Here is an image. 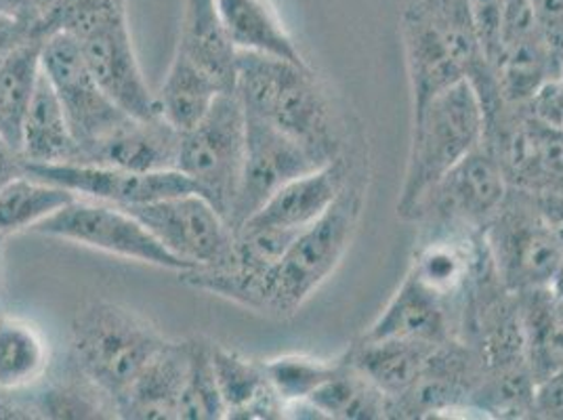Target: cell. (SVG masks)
<instances>
[{
  "label": "cell",
  "instance_id": "cell-1",
  "mask_svg": "<svg viewBox=\"0 0 563 420\" xmlns=\"http://www.w3.org/2000/svg\"><path fill=\"white\" fill-rule=\"evenodd\" d=\"M399 36L412 112L448 87L470 80L484 103L486 124H493L505 101L479 43L471 0H408L399 15Z\"/></svg>",
  "mask_w": 563,
  "mask_h": 420
},
{
  "label": "cell",
  "instance_id": "cell-2",
  "mask_svg": "<svg viewBox=\"0 0 563 420\" xmlns=\"http://www.w3.org/2000/svg\"><path fill=\"white\" fill-rule=\"evenodd\" d=\"M38 32H66L76 41L99 87L129 117H161L150 91L126 18V0H53Z\"/></svg>",
  "mask_w": 563,
  "mask_h": 420
},
{
  "label": "cell",
  "instance_id": "cell-3",
  "mask_svg": "<svg viewBox=\"0 0 563 420\" xmlns=\"http://www.w3.org/2000/svg\"><path fill=\"white\" fill-rule=\"evenodd\" d=\"M235 93L246 112L301 141L324 161L341 156L334 112L311 66L240 51Z\"/></svg>",
  "mask_w": 563,
  "mask_h": 420
},
{
  "label": "cell",
  "instance_id": "cell-4",
  "mask_svg": "<svg viewBox=\"0 0 563 420\" xmlns=\"http://www.w3.org/2000/svg\"><path fill=\"white\" fill-rule=\"evenodd\" d=\"M482 145H486V110L470 80L448 87L415 110L399 217L412 219L429 191Z\"/></svg>",
  "mask_w": 563,
  "mask_h": 420
},
{
  "label": "cell",
  "instance_id": "cell-5",
  "mask_svg": "<svg viewBox=\"0 0 563 420\" xmlns=\"http://www.w3.org/2000/svg\"><path fill=\"white\" fill-rule=\"evenodd\" d=\"M70 343L78 374L117 410L166 339L137 311L110 301H91L76 311Z\"/></svg>",
  "mask_w": 563,
  "mask_h": 420
},
{
  "label": "cell",
  "instance_id": "cell-6",
  "mask_svg": "<svg viewBox=\"0 0 563 420\" xmlns=\"http://www.w3.org/2000/svg\"><path fill=\"white\" fill-rule=\"evenodd\" d=\"M362 212V191L347 186L316 223L295 237L265 276L263 313L288 318L311 299L345 257Z\"/></svg>",
  "mask_w": 563,
  "mask_h": 420
},
{
  "label": "cell",
  "instance_id": "cell-7",
  "mask_svg": "<svg viewBox=\"0 0 563 420\" xmlns=\"http://www.w3.org/2000/svg\"><path fill=\"white\" fill-rule=\"evenodd\" d=\"M246 154V114L238 93H221L209 114L181 133L177 170L232 228Z\"/></svg>",
  "mask_w": 563,
  "mask_h": 420
},
{
  "label": "cell",
  "instance_id": "cell-8",
  "mask_svg": "<svg viewBox=\"0 0 563 420\" xmlns=\"http://www.w3.org/2000/svg\"><path fill=\"white\" fill-rule=\"evenodd\" d=\"M32 232L177 274L189 269L181 258L168 253L143 228L137 217H133L126 209L97 200L76 198L68 207L57 210L41 225H36Z\"/></svg>",
  "mask_w": 563,
  "mask_h": 420
},
{
  "label": "cell",
  "instance_id": "cell-9",
  "mask_svg": "<svg viewBox=\"0 0 563 420\" xmlns=\"http://www.w3.org/2000/svg\"><path fill=\"white\" fill-rule=\"evenodd\" d=\"M41 66L70 122L71 135L80 150L78 163H87L95 147L129 114L99 87L76 41L66 32H51L45 36Z\"/></svg>",
  "mask_w": 563,
  "mask_h": 420
},
{
  "label": "cell",
  "instance_id": "cell-10",
  "mask_svg": "<svg viewBox=\"0 0 563 420\" xmlns=\"http://www.w3.org/2000/svg\"><path fill=\"white\" fill-rule=\"evenodd\" d=\"M126 210L189 269L223 267L234 261V230L198 191Z\"/></svg>",
  "mask_w": 563,
  "mask_h": 420
},
{
  "label": "cell",
  "instance_id": "cell-11",
  "mask_svg": "<svg viewBox=\"0 0 563 420\" xmlns=\"http://www.w3.org/2000/svg\"><path fill=\"white\" fill-rule=\"evenodd\" d=\"M246 154L235 198L232 230L238 232L282 186L330 163L267 120L246 112ZM334 161V158H332Z\"/></svg>",
  "mask_w": 563,
  "mask_h": 420
},
{
  "label": "cell",
  "instance_id": "cell-12",
  "mask_svg": "<svg viewBox=\"0 0 563 420\" xmlns=\"http://www.w3.org/2000/svg\"><path fill=\"white\" fill-rule=\"evenodd\" d=\"M507 200V175L486 145L471 152L429 191L417 219H435L438 230H475L490 225Z\"/></svg>",
  "mask_w": 563,
  "mask_h": 420
},
{
  "label": "cell",
  "instance_id": "cell-13",
  "mask_svg": "<svg viewBox=\"0 0 563 420\" xmlns=\"http://www.w3.org/2000/svg\"><path fill=\"white\" fill-rule=\"evenodd\" d=\"M488 228L498 276L516 292L542 288L563 261V244L542 210L511 209L505 200Z\"/></svg>",
  "mask_w": 563,
  "mask_h": 420
},
{
  "label": "cell",
  "instance_id": "cell-14",
  "mask_svg": "<svg viewBox=\"0 0 563 420\" xmlns=\"http://www.w3.org/2000/svg\"><path fill=\"white\" fill-rule=\"evenodd\" d=\"M25 173L48 184L64 187L76 198L97 200L131 209L170 196L196 191L194 184L179 170L135 173L118 166L95 163L27 164Z\"/></svg>",
  "mask_w": 563,
  "mask_h": 420
},
{
  "label": "cell",
  "instance_id": "cell-15",
  "mask_svg": "<svg viewBox=\"0 0 563 420\" xmlns=\"http://www.w3.org/2000/svg\"><path fill=\"white\" fill-rule=\"evenodd\" d=\"M350 161L343 154L336 156L324 166L282 186L242 228H276L284 232H303L350 186Z\"/></svg>",
  "mask_w": 563,
  "mask_h": 420
},
{
  "label": "cell",
  "instance_id": "cell-16",
  "mask_svg": "<svg viewBox=\"0 0 563 420\" xmlns=\"http://www.w3.org/2000/svg\"><path fill=\"white\" fill-rule=\"evenodd\" d=\"M523 108V106H521ZM494 156L509 179L519 186L542 189L563 186V133L532 117L526 108L516 122L507 124Z\"/></svg>",
  "mask_w": 563,
  "mask_h": 420
},
{
  "label": "cell",
  "instance_id": "cell-17",
  "mask_svg": "<svg viewBox=\"0 0 563 420\" xmlns=\"http://www.w3.org/2000/svg\"><path fill=\"white\" fill-rule=\"evenodd\" d=\"M181 133L165 118L129 117L101 141L87 163L108 164L135 173L177 170Z\"/></svg>",
  "mask_w": 563,
  "mask_h": 420
},
{
  "label": "cell",
  "instance_id": "cell-18",
  "mask_svg": "<svg viewBox=\"0 0 563 420\" xmlns=\"http://www.w3.org/2000/svg\"><path fill=\"white\" fill-rule=\"evenodd\" d=\"M191 341H168L147 362L129 394L117 406L118 419H179V401L188 376Z\"/></svg>",
  "mask_w": 563,
  "mask_h": 420
},
{
  "label": "cell",
  "instance_id": "cell-19",
  "mask_svg": "<svg viewBox=\"0 0 563 420\" xmlns=\"http://www.w3.org/2000/svg\"><path fill=\"white\" fill-rule=\"evenodd\" d=\"M401 339L444 345L450 341L446 303L408 274L362 341Z\"/></svg>",
  "mask_w": 563,
  "mask_h": 420
},
{
  "label": "cell",
  "instance_id": "cell-20",
  "mask_svg": "<svg viewBox=\"0 0 563 420\" xmlns=\"http://www.w3.org/2000/svg\"><path fill=\"white\" fill-rule=\"evenodd\" d=\"M207 71L223 93H235L238 55L214 0H186L177 48Z\"/></svg>",
  "mask_w": 563,
  "mask_h": 420
},
{
  "label": "cell",
  "instance_id": "cell-21",
  "mask_svg": "<svg viewBox=\"0 0 563 420\" xmlns=\"http://www.w3.org/2000/svg\"><path fill=\"white\" fill-rule=\"evenodd\" d=\"M212 366L228 419H282L286 406L272 387L263 362L212 343Z\"/></svg>",
  "mask_w": 563,
  "mask_h": 420
},
{
  "label": "cell",
  "instance_id": "cell-22",
  "mask_svg": "<svg viewBox=\"0 0 563 420\" xmlns=\"http://www.w3.org/2000/svg\"><path fill=\"white\" fill-rule=\"evenodd\" d=\"M214 7L238 51L272 55L309 68L272 0H214Z\"/></svg>",
  "mask_w": 563,
  "mask_h": 420
},
{
  "label": "cell",
  "instance_id": "cell-23",
  "mask_svg": "<svg viewBox=\"0 0 563 420\" xmlns=\"http://www.w3.org/2000/svg\"><path fill=\"white\" fill-rule=\"evenodd\" d=\"M20 150L27 164L78 163L80 158L68 117L45 71L38 76L25 112Z\"/></svg>",
  "mask_w": 563,
  "mask_h": 420
},
{
  "label": "cell",
  "instance_id": "cell-24",
  "mask_svg": "<svg viewBox=\"0 0 563 420\" xmlns=\"http://www.w3.org/2000/svg\"><path fill=\"white\" fill-rule=\"evenodd\" d=\"M438 347L440 345L433 343L401 339L360 341V345L352 353H347V357L360 373L366 374L375 383L391 404L421 378Z\"/></svg>",
  "mask_w": 563,
  "mask_h": 420
},
{
  "label": "cell",
  "instance_id": "cell-25",
  "mask_svg": "<svg viewBox=\"0 0 563 420\" xmlns=\"http://www.w3.org/2000/svg\"><path fill=\"white\" fill-rule=\"evenodd\" d=\"M477 263L479 255L471 242L470 230H438L429 242L421 244L410 274L446 303L470 284Z\"/></svg>",
  "mask_w": 563,
  "mask_h": 420
},
{
  "label": "cell",
  "instance_id": "cell-26",
  "mask_svg": "<svg viewBox=\"0 0 563 420\" xmlns=\"http://www.w3.org/2000/svg\"><path fill=\"white\" fill-rule=\"evenodd\" d=\"M48 364L45 332L25 318L0 313V391L18 394L38 385Z\"/></svg>",
  "mask_w": 563,
  "mask_h": 420
},
{
  "label": "cell",
  "instance_id": "cell-27",
  "mask_svg": "<svg viewBox=\"0 0 563 420\" xmlns=\"http://www.w3.org/2000/svg\"><path fill=\"white\" fill-rule=\"evenodd\" d=\"M528 368L534 385L563 366V307L544 288L517 292Z\"/></svg>",
  "mask_w": 563,
  "mask_h": 420
},
{
  "label": "cell",
  "instance_id": "cell-28",
  "mask_svg": "<svg viewBox=\"0 0 563 420\" xmlns=\"http://www.w3.org/2000/svg\"><path fill=\"white\" fill-rule=\"evenodd\" d=\"M223 93L202 68L184 53L175 51L161 91L156 93L158 112L179 133L191 131L209 114L214 99Z\"/></svg>",
  "mask_w": 563,
  "mask_h": 420
},
{
  "label": "cell",
  "instance_id": "cell-29",
  "mask_svg": "<svg viewBox=\"0 0 563 420\" xmlns=\"http://www.w3.org/2000/svg\"><path fill=\"white\" fill-rule=\"evenodd\" d=\"M303 404L324 419H385L389 415L385 394L353 366L350 357L341 360L336 374Z\"/></svg>",
  "mask_w": 563,
  "mask_h": 420
},
{
  "label": "cell",
  "instance_id": "cell-30",
  "mask_svg": "<svg viewBox=\"0 0 563 420\" xmlns=\"http://www.w3.org/2000/svg\"><path fill=\"white\" fill-rule=\"evenodd\" d=\"M43 36L27 38L0 64V135L18 150L22 145L25 112L43 71Z\"/></svg>",
  "mask_w": 563,
  "mask_h": 420
},
{
  "label": "cell",
  "instance_id": "cell-31",
  "mask_svg": "<svg viewBox=\"0 0 563 420\" xmlns=\"http://www.w3.org/2000/svg\"><path fill=\"white\" fill-rule=\"evenodd\" d=\"M74 200L68 189L25 173L0 191V235L32 232Z\"/></svg>",
  "mask_w": 563,
  "mask_h": 420
},
{
  "label": "cell",
  "instance_id": "cell-32",
  "mask_svg": "<svg viewBox=\"0 0 563 420\" xmlns=\"http://www.w3.org/2000/svg\"><path fill=\"white\" fill-rule=\"evenodd\" d=\"M179 419L223 420L228 408L221 396L212 366V343L194 339L189 347V366L184 394L179 401Z\"/></svg>",
  "mask_w": 563,
  "mask_h": 420
},
{
  "label": "cell",
  "instance_id": "cell-33",
  "mask_svg": "<svg viewBox=\"0 0 563 420\" xmlns=\"http://www.w3.org/2000/svg\"><path fill=\"white\" fill-rule=\"evenodd\" d=\"M267 378L284 406L303 404L341 368V360H320L311 355H280L263 362Z\"/></svg>",
  "mask_w": 563,
  "mask_h": 420
},
{
  "label": "cell",
  "instance_id": "cell-34",
  "mask_svg": "<svg viewBox=\"0 0 563 420\" xmlns=\"http://www.w3.org/2000/svg\"><path fill=\"white\" fill-rule=\"evenodd\" d=\"M542 41L560 78L563 66V0H530Z\"/></svg>",
  "mask_w": 563,
  "mask_h": 420
},
{
  "label": "cell",
  "instance_id": "cell-35",
  "mask_svg": "<svg viewBox=\"0 0 563 420\" xmlns=\"http://www.w3.org/2000/svg\"><path fill=\"white\" fill-rule=\"evenodd\" d=\"M532 117L551 124L563 133V80L551 78L540 87L537 95L523 106Z\"/></svg>",
  "mask_w": 563,
  "mask_h": 420
},
{
  "label": "cell",
  "instance_id": "cell-36",
  "mask_svg": "<svg viewBox=\"0 0 563 420\" xmlns=\"http://www.w3.org/2000/svg\"><path fill=\"white\" fill-rule=\"evenodd\" d=\"M532 417L563 419V366L534 385Z\"/></svg>",
  "mask_w": 563,
  "mask_h": 420
},
{
  "label": "cell",
  "instance_id": "cell-37",
  "mask_svg": "<svg viewBox=\"0 0 563 420\" xmlns=\"http://www.w3.org/2000/svg\"><path fill=\"white\" fill-rule=\"evenodd\" d=\"M32 36H41L36 27L24 24L7 13H0V64Z\"/></svg>",
  "mask_w": 563,
  "mask_h": 420
},
{
  "label": "cell",
  "instance_id": "cell-38",
  "mask_svg": "<svg viewBox=\"0 0 563 420\" xmlns=\"http://www.w3.org/2000/svg\"><path fill=\"white\" fill-rule=\"evenodd\" d=\"M48 7H51V0H0V13H7L24 24L36 27V32Z\"/></svg>",
  "mask_w": 563,
  "mask_h": 420
},
{
  "label": "cell",
  "instance_id": "cell-39",
  "mask_svg": "<svg viewBox=\"0 0 563 420\" xmlns=\"http://www.w3.org/2000/svg\"><path fill=\"white\" fill-rule=\"evenodd\" d=\"M25 175V161L22 152L0 135V191Z\"/></svg>",
  "mask_w": 563,
  "mask_h": 420
},
{
  "label": "cell",
  "instance_id": "cell-40",
  "mask_svg": "<svg viewBox=\"0 0 563 420\" xmlns=\"http://www.w3.org/2000/svg\"><path fill=\"white\" fill-rule=\"evenodd\" d=\"M0 269H2V235H0Z\"/></svg>",
  "mask_w": 563,
  "mask_h": 420
},
{
  "label": "cell",
  "instance_id": "cell-41",
  "mask_svg": "<svg viewBox=\"0 0 563 420\" xmlns=\"http://www.w3.org/2000/svg\"><path fill=\"white\" fill-rule=\"evenodd\" d=\"M560 78H562V80H563V66H562V71H560Z\"/></svg>",
  "mask_w": 563,
  "mask_h": 420
},
{
  "label": "cell",
  "instance_id": "cell-42",
  "mask_svg": "<svg viewBox=\"0 0 563 420\" xmlns=\"http://www.w3.org/2000/svg\"><path fill=\"white\" fill-rule=\"evenodd\" d=\"M51 4H53V0H51ZM47 11H48V9H47Z\"/></svg>",
  "mask_w": 563,
  "mask_h": 420
}]
</instances>
